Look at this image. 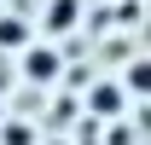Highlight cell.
<instances>
[{
	"label": "cell",
	"instance_id": "2",
	"mask_svg": "<svg viewBox=\"0 0 151 145\" xmlns=\"http://www.w3.org/2000/svg\"><path fill=\"white\" fill-rule=\"evenodd\" d=\"M122 110H128V93L116 87L111 75H99L93 87H87V116H99V122H116Z\"/></svg>",
	"mask_w": 151,
	"mask_h": 145
},
{
	"label": "cell",
	"instance_id": "4",
	"mask_svg": "<svg viewBox=\"0 0 151 145\" xmlns=\"http://www.w3.org/2000/svg\"><path fill=\"white\" fill-rule=\"evenodd\" d=\"M116 87L128 93V99H145V93H151V64H145V58H128V70H122Z\"/></svg>",
	"mask_w": 151,
	"mask_h": 145
},
{
	"label": "cell",
	"instance_id": "5",
	"mask_svg": "<svg viewBox=\"0 0 151 145\" xmlns=\"http://www.w3.org/2000/svg\"><path fill=\"white\" fill-rule=\"evenodd\" d=\"M29 41H35V35H29L23 18H0V47H6V52H23Z\"/></svg>",
	"mask_w": 151,
	"mask_h": 145
},
{
	"label": "cell",
	"instance_id": "3",
	"mask_svg": "<svg viewBox=\"0 0 151 145\" xmlns=\"http://www.w3.org/2000/svg\"><path fill=\"white\" fill-rule=\"evenodd\" d=\"M76 18H81V0H47V35H70L76 29Z\"/></svg>",
	"mask_w": 151,
	"mask_h": 145
},
{
	"label": "cell",
	"instance_id": "6",
	"mask_svg": "<svg viewBox=\"0 0 151 145\" xmlns=\"http://www.w3.org/2000/svg\"><path fill=\"white\" fill-rule=\"evenodd\" d=\"M0 139L6 145H35V128L29 122H0Z\"/></svg>",
	"mask_w": 151,
	"mask_h": 145
},
{
	"label": "cell",
	"instance_id": "1",
	"mask_svg": "<svg viewBox=\"0 0 151 145\" xmlns=\"http://www.w3.org/2000/svg\"><path fill=\"white\" fill-rule=\"evenodd\" d=\"M23 64V81H35V87H52L58 75H64V52H58V41H29L18 52Z\"/></svg>",
	"mask_w": 151,
	"mask_h": 145
}]
</instances>
